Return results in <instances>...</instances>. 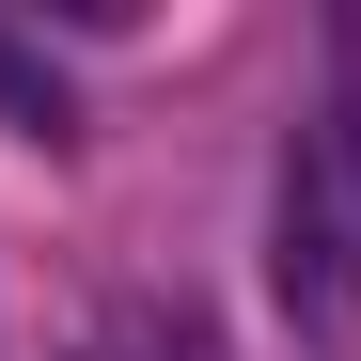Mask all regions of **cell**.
<instances>
[{"label": "cell", "instance_id": "1", "mask_svg": "<svg viewBox=\"0 0 361 361\" xmlns=\"http://www.w3.org/2000/svg\"><path fill=\"white\" fill-rule=\"evenodd\" d=\"M283 298H298V330H345V298H361V157L345 142L283 157Z\"/></svg>", "mask_w": 361, "mask_h": 361}, {"label": "cell", "instance_id": "2", "mask_svg": "<svg viewBox=\"0 0 361 361\" xmlns=\"http://www.w3.org/2000/svg\"><path fill=\"white\" fill-rule=\"evenodd\" d=\"M0 126H16V142H79L63 63H47V47H16V32H0Z\"/></svg>", "mask_w": 361, "mask_h": 361}]
</instances>
